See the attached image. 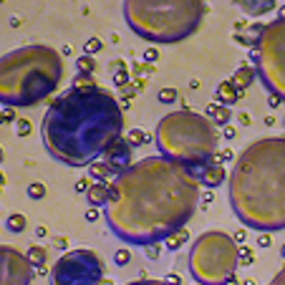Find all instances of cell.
<instances>
[{"label":"cell","mask_w":285,"mask_h":285,"mask_svg":"<svg viewBox=\"0 0 285 285\" xmlns=\"http://www.w3.org/2000/svg\"><path fill=\"white\" fill-rule=\"evenodd\" d=\"M200 169L167 157H144L111 182L106 222L126 245H157L182 230L200 204Z\"/></svg>","instance_id":"cell-1"},{"label":"cell","mask_w":285,"mask_h":285,"mask_svg":"<svg viewBox=\"0 0 285 285\" xmlns=\"http://www.w3.org/2000/svg\"><path fill=\"white\" fill-rule=\"evenodd\" d=\"M48 154L66 167H88L124 137V109L104 88L66 91L48 104L41 124Z\"/></svg>","instance_id":"cell-2"},{"label":"cell","mask_w":285,"mask_h":285,"mask_svg":"<svg viewBox=\"0 0 285 285\" xmlns=\"http://www.w3.org/2000/svg\"><path fill=\"white\" fill-rule=\"evenodd\" d=\"M230 204L245 227L285 230V137L253 142L227 177Z\"/></svg>","instance_id":"cell-3"},{"label":"cell","mask_w":285,"mask_h":285,"mask_svg":"<svg viewBox=\"0 0 285 285\" xmlns=\"http://www.w3.org/2000/svg\"><path fill=\"white\" fill-rule=\"evenodd\" d=\"M63 79V58L43 43L21 46L0 56V104L5 109L35 106L48 99Z\"/></svg>","instance_id":"cell-4"},{"label":"cell","mask_w":285,"mask_h":285,"mask_svg":"<svg viewBox=\"0 0 285 285\" xmlns=\"http://www.w3.org/2000/svg\"><path fill=\"white\" fill-rule=\"evenodd\" d=\"M207 15L200 0H129L124 18L129 28L149 43H179L189 38Z\"/></svg>","instance_id":"cell-5"},{"label":"cell","mask_w":285,"mask_h":285,"mask_svg":"<svg viewBox=\"0 0 285 285\" xmlns=\"http://www.w3.org/2000/svg\"><path fill=\"white\" fill-rule=\"evenodd\" d=\"M217 142H220L217 126L210 119H204V114H195L189 109L164 114L154 131L159 157H167L177 164L200 172L215 157Z\"/></svg>","instance_id":"cell-6"},{"label":"cell","mask_w":285,"mask_h":285,"mask_svg":"<svg viewBox=\"0 0 285 285\" xmlns=\"http://www.w3.org/2000/svg\"><path fill=\"white\" fill-rule=\"evenodd\" d=\"M240 245L222 230H207L192 242L189 273L197 285H225L237 270Z\"/></svg>","instance_id":"cell-7"},{"label":"cell","mask_w":285,"mask_h":285,"mask_svg":"<svg viewBox=\"0 0 285 285\" xmlns=\"http://www.w3.org/2000/svg\"><path fill=\"white\" fill-rule=\"evenodd\" d=\"M255 68L265 88L285 101V21L275 18L265 23L255 51Z\"/></svg>","instance_id":"cell-8"},{"label":"cell","mask_w":285,"mask_h":285,"mask_svg":"<svg viewBox=\"0 0 285 285\" xmlns=\"http://www.w3.org/2000/svg\"><path fill=\"white\" fill-rule=\"evenodd\" d=\"M104 260L93 250H71L51 268V285H101Z\"/></svg>","instance_id":"cell-9"},{"label":"cell","mask_w":285,"mask_h":285,"mask_svg":"<svg viewBox=\"0 0 285 285\" xmlns=\"http://www.w3.org/2000/svg\"><path fill=\"white\" fill-rule=\"evenodd\" d=\"M35 268L28 262L26 253L13 245H0V285H30Z\"/></svg>","instance_id":"cell-10"},{"label":"cell","mask_w":285,"mask_h":285,"mask_svg":"<svg viewBox=\"0 0 285 285\" xmlns=\"http://www.w3.org/2000/svg\"><path fill=\"white\" fill-rule=\"evenodd\" d=\"M104 164L109 167V172H111L114 177H119L121 172H126L131 164H134V162H131V146H129V142H126L124 137H121L114 146L106 149V154H104Z\"/></svg>","instance_id":"cell-11"},{"label":"cell","mask_w":285,"mask_h":285,"mask_svg":"<svg viewBox=\"0 0 285 285\" xmlns=\"http://www.w3.org/2000/svg\"><path fill=\"white\" fill-rule=\"evenodd\" d=\"M225 179H227V172H225L222 164H217V162H210V164L200 172V182H202V187H207V189H215V187L225 184Z\"/></svg>","instance_id":"cell-12"},{"label":"cell","mask_w":285,"mask_h":285,"mask_svg":"<svg viewBox=\"0 0 285 285\" xmlns=\"http://www.w3.org/2000/svg\"><path fill=\"white\" fill-rule=\"evenodd\" d=\"M109 195H111V182H93V184L88 187V192H86L88 207H96V210L106 207Z\"/></svg>","instance_id":"cell-13"},{"label":"cell","mask_w":285,"mask_h":285,"mask_svg":"<svg viewBox=\"0 0 285 285\" xmlns=\"http://www.w3.org/2000/svg\"><path fill=\"white\" fill-rule=\"evenodd\" d=\"M215 96H217V104L220 106H232V104H237V99H240V91H237V86L232 84V81H222V84H217L215 88Z\"/></svg>","instance_id":"cell-14"},{"label":"cell","mask_w":285,"mask_h":285,"mask_svg":"<svg viewBox=\"0 0 285 285\" xmlns=\"http://www.w3.org/2000/svg\"><path fill=\"white\" fill-rule=\"evenodd\" d=\"M204 119H210L215 126H227L230 119H232V111H230L227 106H220V104H210L207 109H204Z\"/></svg>","instance_id":"cell-15"},{"label":"cell","mask_w":285,"mask_h":285,"mask_svg":"<svg viewBox=\"0 0 285 285\" xmlns=\"http://www.w3.org/2000/svg\"><path fill=\"white\" fill-rule=\"evenodd\" d=\"M253 79H255V68H253V66H248V63H242V66L232 73V79H230V81L237 86V91L242 93L248 86L253 84Z\"/></svg>","instance_id":"cell-16"},{"label":"cell","mask_w":285,"mask_h":285,"mask_svg":"<svg viewBox=\"0 0 285 285\" xmlns=\"http://www.w3.org/2000/svg\"><path fill=\"white\" fill-rule=\"evenodd\" d=\"M240 8H242L245 13H250V15H265V13L275 10L278 5H275L273 0H253V3H240Z\"/></svg>","instance_id":"cell-17"},{"label":"cell","mask_w":285,"mask_h":285,"mask_svg":"<svg viewBox=\"0 0 285 285\" xmlns=\"http://www.w3.org/2000/svg\"><path fill=\"white\" fill-rule=\"evenodd\" d=\"M187 240H189V232H187V227H182V230H177V232H172L169 237L164 240V248L167 250H179Z\"/></svg>","instance_id":"cell-18"},{"label":"cell","mask_w":285,"mask_h":285,"mask_svg":"<svg viewBox=\"0 0 285 285\" xmlns=\"http://www.w3.org/2000/svg\"><path fill=\"white\" fill-rule=\"evenodd\" d=\"M71 88H73V91H81V93H88V91H96L99 86H96V81H93L88 73H76Z\"/></svg>","instance_id":"cell-19"},{"label":"cell","mask_w":285,"mask_h":285,"mask_svg":"<svg viewBox=\"0 0 285 285\" xmlns=\"http://www.w3.org/2000/svg\"><path fill=\"white\" fill-rule=\"evenodd\" d=\"M26 257H28V262L33 268H41V265H46V248L43 245H30Z\"/></svg>","instance_id":"cell-20"},{"label":"cell","mask_w":285,"mask_h":285,"mask_svg":"<svg viewBox=\"0 0 285 285\" xmlns=\"http://www.w3.org/2000/svg\"><path fill=\"white\" fill-rule=\"evenodd\" d=\"M28 225V220H26V215H21V212H15V215H10L8 220H5V227L10 230L13 235H21L23 230Z\"/></svg>","instance_id":"cell-21"},{"label":"cell","mask_w":285,"mask_h":285,"mask_svg":"<svg viewBox=\"0 0 285 285\" xmlns=\"http://www.w3.org/2000/svg\"><path fill=\"white\" fill-rule=\"evenodd\" d=\"M124 139H126V142H129V146L134 149V146H142V144L149 142V134H146V131H142V129H129Z\"/></svg>","instance_id":"cell-22"},{"label":"cell","mask_w":285,"mask_h":285,"mask_svg":"<svg viewBox=\"0 0 285 285\" xmlns=\"http://www.w3.org/2000/svg\"><path fill=\"white\" fill-rule=\"evenodd\" d=\"M88 174L96 179V182H106V177L111 174L109 167L104 164V162H93V164H88Z\"/></svg>","instance_id":"cell-23"},{"label":"cell","mask_w":285,"mask_h":285,"mask_svg":"<svg viewBox=\"0 0 285 285\" xmlns=\"http://www.w3.org/2000/svg\"><path fill=\"white\" fill-rule=\"evenodd\" d=\"M262 28H265L262 23H253L250 28L245 30V46H253V48H255L257 41H260V33H262Z\"/></svg>","instance_id":"cell-24"},{"label":"cell","mask_w":285,"mask_h":285,"mask_svg":"<svg viewBox=\"0 0 285 285\" xmlns=\"http://www.w3.org/2000/svg\"><path fill=\"white\" fill-rule=\"evenodd\" d=\"M76 66H79V73H93V68H96V61H93V56H79L76 58Z\"/></svg>","instance_id":"cell-25"},{"label":"cell","mask_w":285,"mask_h":285,"mask_svg":"<svg viewBox=\"0 0 285 285\" xmlns=\"http://www.w3.org/2000/svg\"><path fill=\"white\" fill-rule=\"evenodd\" d=\"M101 48H104V41H101V38H96V35H93V38H88V41L84 43V53H86V56H93V53H99Z\"/></svg>","instance_id":"cell-26"},{"label":"cell","mask_w":285,"mask_h":285,"mask_svg":"<svg viewBox=\"0 0 285 285\" xmlns=\"http://www.w3.org/2000/svg\"><path fill=\"white\" fill-rule=\"evenodd\" d=\"M28 197L30 200H43L46 197V184H41V182L28 184Z\"/></svg>","instance_id":"cell-27"},{"label":"cell","mask_w":285,"mask_h":285,"mask_svg":"<svg viewBox=\"0 0 285 285\" xmlns=\"http://www.w3.org/2000/svg\"><path fill=\"white\" fill-rule=\"evenodd\" d=\"M157 99H159L162 104H174V101H177V91H174V88H162V91L157 93Z\"/></svg>","instance_id":"cell-28"},{"label":"cell","mask_w":285,"mask_h":285,"mask_svg":"<svg viewBox=\"0 0 285 285\" xmlns=\"http://www.w3.org/2000/svg\"><path fill=\"white\" fill-rule=\"evenodd\" d=\"M15 131H18V137H28L30 134V121L28 119H15Z\"/></svg>","instance_id":"cell-29"},{"label":"cell","mask_w":285,"mask_h":285,"mask_svg":"<svg viewBox=\"0 0 285 285\" xmlns=\"http://www.w3.org/2000/svg\"><path fill=\"white\" fill-rule=\"evenodd\" d=\"M129 260H131V253H129L126 248H121V250H116V253H114V262H116V265H121V268H124Z\"/></svg>","instance_id":"cell-30"},{"label":"cell","mask_w":285,"mask_h":285,"mask_svg":"<svg viewBox=\"0 0 285 285\" xmlns=\"http://www.w3.org/2000/svg\"><path fill=\"white\" fill-rule=\"evenodd\" d=\"M253 262V250L250 248H240V257H237V265H250Z\"/></svg>","instance_id":"cell-31"},{"label":"cell","mask_w":285,"mask_h":285,"mask_svg":"<svg viewBox=\"0 0 285 285\" xmlns=\"http://www.w3.org/2000/svg\"><path fill=\"white\" fill-rule=\"evenodd\" d=\"M114 84L119 86V88H126V86H129V73H126V71H116V73H114Z\"/></svg>","instance_id":"cell-32"},{"label":"cell","mask_w":285,"mask_h":285,"mask_svg":"<svg viewBox=\"0 0 285 285\" xmlns=\"http://www.w3.org/2000/svg\"><path fill=\"white\" fill-rule=\"evenodd\" d=\"M126 285H169L167 280H151V278H142V280H131Z\"/></svg>","instance_id":"cell-33"},{"label":"cell","mask_w":285,"mask_h":285,"mask_svg":"<svg viewBox=\"0 0 285 285\" xmlns=\"http://www.w3.org/2000/svg\"><path fill=\"white\" fill-rule=\"evenodd\" d=\"M84 220L86 222H96V220H99V210H96V207H88L84 212Z\"/></svg>","instance_id":"cell-34"},{"label":"cell","mask_w":285,"mask_h":285,"mask_svg":"<svg viewBox=\"0 0 285 285\" xmlns=\"http://www.w3.org/2000/svg\"><path fill=\"white\" fill-rule=\"evenodd\" d=\"M157 58H159V51H157V48H154V46H151V48H146V51H144V61H149V63H151V61H157Z\"/></svg>","instance_id":"cell-35"},{"label":"cell","mask_w":285,"mask_h":285,"mask_svg":"<svg viewBox=\"0 0 285 285\" xmlns=\"http://www.w3.org/2000/svg\"><path fill=\"white\" fill-rule=\"evenodd\" d=\"M144 250H146V255L151 257V260H157V257H159V245H146Z\"/></svg>","instance_id":"cell-36"},{"label":"cell","mask_w":285,"mask_h":285,"mask_svg":"<svg viewBox=\"0 0 285 285\" xmlns=\"http://www.w3.org/2000/svg\"><path fill=\"white\" fill-rule=\"evenodd\" d=\"M88 187H91V182H88V179H79V182H76V192H88Z\"/></svg>","instance_id":"cell-37"},{"label":"cell","mask_w":285,"mask_h":285,"mask_svg":"<svg viewBox=\"0 0 285 285\" xmlns=\"http://www.w3.org/2000/svg\"><path fill=\"white\" fill-rule=\"evenodd\" d=\"M270 285H285V268L280 273H275V278L270 280Z\"/></svg>","instance_id":"cell-38"},{"label":"cell","mask_w":285,"mask_h":285,"mask_svg":"<svg viewBox=\"0 0 285 285\" xmlns=\"http://www.w3.org/2000/svg\"><path fill=\"white\" fill-rule=\"evenodd\" d=\"M232 240H235V242H237V245L242 248V245H245V230H240V232H235V235H232Z\"/></svg>","instance_id":"cell-39"},{"label":"cell","mask_w":285,"mask_h":285,"mask_svg":"<svg viewBox=\"0 0 285 285\" xmlns=\"http://www.w3.org/2000/svg\"><path fill=\"white\" fill-rule=\"evenodd\" d=\"M268 106H270V109H278V106H280V99H278L275 93H270V99H268Z\"/></svg>","instance_id":"cell-40"},{"label":"cell","mask_w":285,"mask_h":285,"mask_svg":"<svg viewBox=\"0 0 285 285\" xmlns=\"http://www.w3.org/2000/svg\"><path fill=\"white\" fill-rule=\"evenodd\" d=\"M257 245H260V248H268V245H270V237H268V232L257 237Z\"/></svg>","instance_id":"cell-41"},{"label":"cell","mask_w":285,"mask_h":285,"mask_svg":"<svg viewBox=\"0 0 285 285\" xmlns=\"http://www.w3.org/2000/svg\"><path fill=\"white\" fill-rule=\"evenodd\" d=\"M15 119V111L13 109H3V121H13Z\"/></svg>","instance_id":"cell-42"},{"label":"cell","mask_w":285,"mask_h":285,"mask_svg":"<svg viewBox=\"0 0 285 285\" xmlns=\"http://www.w3.org/2000/svg\"><path fill=\"white\" fill-rule=\"evenodd\" d=\"M222 134H225V139H235V134H237V131H235V129H232V126H225V129H222Z\"/></svg>","instance_id":"cell-43"},{"label":"cell","mask_w":285,"mask_h":285,"mask_svg":"<svg viewBox=\"0 0 285 285\" xmlns=\"http://www.w3.org/2000/svg\"><path fill=\"white\" fill-rule=\"evenodd\" d=\"M164 280H167L169 285H179V283H182V280H179V275H174V273H172V275H167Z\"/></svg>","instance_id":"cell-44"},{"label":"cell","mask_w":285,"mask_h":285,"mask_svg":"<svg viewBox=\"0 0 285 285\" xmlns=\"http://www.w3.org/2000/svg\"><path fill=\"white\" fill-rule=\"evenodd\" d=\"M48 273V268L46 265H41V268H35V275H46Z\"/></svg>","instance_id":"cell-45"},{"label":"cell","mask_w":285,"mask_h":285,"mask_svg":"<svg viewBox=\"0 0 285 285\" xmlns=\"http://www.w3.org/2000/svg\"><path fill=\"white\" fill-rule=\"evenodd\" d=\"M225 285H242V283H237V278L232 275V278H227V283H225Z\"/></svg>","instance_id":"cell-46"},{"label":"cell","mask_w":285,"mask_h":285,"mask_svg":"<svg viewBox=\"0 0 285 285\" xmlns=\"http://www.w3.org/2000/svg\"><path fill=\"white\" fill-rule=\"evenodd\" d=\"M278 13H280V18L285 21V5H280V8H278Z\"/></svg>","instance_id":"cell-47"},{"label":"cell","mask_w":285,"mask_h":285,"mask_svg":"<svg viewBox=\"0 0 285 285\" xmlns=\"http://www.w3.org/2000/svg\"><path fill=\"white\" fill-rule=\"evenodd\" d=\"M3 184H5V174L0 172V187H3Z\"/></svg>","instance_id":"cell-48"},{"label":"cell","mask_w":285,"mask_h":285,"mask_svg":"<svg viewBox=\"0 0 285 285\" xmlns=\"http://www.w3.org/2000/svg\"><path fill=\"white\" fill-rule=\"evenodd\" d=\"M280 255H283V260H285V242H283V248H280Z\"/></svg>","instance_id":"cell-49"},{"label":"cell","mask_w":285,"mask_h":285,"mask_svg":"<svg viewBox=\"0 0 285 285\" xmlns=\"http://www.w3.org/2000/svg\"><path fill=\"white\" fill-rule=\"evenodd\" d=\"M0 164H3V146H0Z\"/></svg>","instance_id":"cell-50"},{"label":"cell","mask_w":285,"mask_h":285,"mask_svg":"<svg viewBox=\"0 0 285 285\" xmlns=\"http://www.w3.org/2000/svg\"><path fill=\"white\" fill-rule=\"evenodd\" d=\"M101 285H111V283H109V280H101Z\"/></svg>","instance_id":"cell-51"},{"label":"cell","mask_w":285,"mask_h":285,"mask_svg":"<svg viewBox=\"0 0 285 285\" xmlns=\"http://www.w3.org/2000/svg\"><path fill=\"white\" fill-rule=\"evenodd\" d=\"M0 124H5V121H3V111H0Z\"/></svg>","instance_id":"cell-52"},{"label":"cell","mask_w":285,"mask_h":285,"mask_svg":"<svg viewBox=\"0 0 285 285\" xmlns=\"http://www.w3.org/2000/svg\"><path fill=\"white\" fill-rule=\"evenodd\" d=\"M283 124H285V116H283Z\"/></svg>","instance_id":"cell-53"},{"label":"cell","mask_w":285,"mask_h":285,"mask_svg":"<svg viewBox=\"0 0 285 285\" xmlns=\"http://www.w3.org/2000/svg\"><path fill=\"white\" fill-rule=\"evenodd\" d=\"M0 192H3V187H0Z\"/></svg>","instance_id":"cell-54"}]
</instances>
